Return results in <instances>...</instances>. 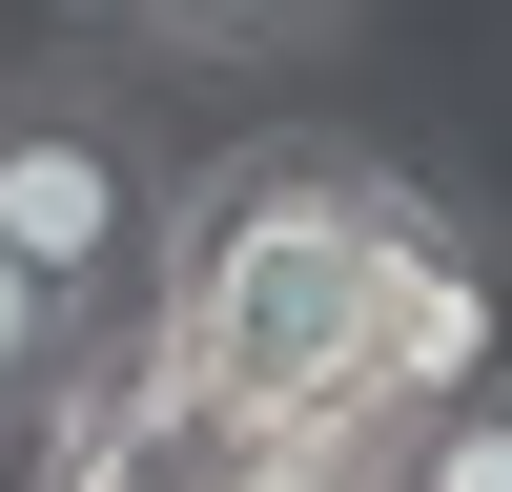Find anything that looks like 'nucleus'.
I'll return each instance as SVG.
<instances>
[{
  "mask_svg": "<svg viewBox=\"0 0 512 492\" xmlns=\"http://www.w3.org/2000/svg\"><path fill=\"white\" fill-rule=\"evenodd\" d=\"M164 205H185V164H164V123L103 82V41H62V62L0 82V246L62 287L82 349H144V308H164Z\"/></svg>",
  "mask_w": 512,
  "mask_h": 492,
  "instance_id": "2",
  "label": "nucleus"
},
{
  "mask_svg": "<svg viewBox=\"0 0 512 492\" xmlns=\"http://www.w3.org/2000/svg\"><path fill=\"white\" fill-rule=\"evenodd\" d=\"M492 369H512V226H492V205H451V185H390L369 349H349L369 431H390V410H431V390H492Z\"/></svg>",
  "mask_w": 512,
  "mask_h": 492,
  "instance_id": "3",
  "label": "nucleus"
},
{
  "mask_svg": "<svg viewBox=\"0 0 512 492\" xmlns=\"http://www.w3.org/2000/svg\"><path fill=\"white\" fill-rule=\"evenodd\" d=\"M349 492H512V369L390 410V431H349Z\"/></svg>",
  "mask_w": 512,
  "mask_h": 492,
  "instance_id": "4",
  "label": "nucleus"
},
{
  "mask_svg": "<svg viewBox=\"0 0 512 492\" xmlns=\"http://www.w3.org/2000/svg\"><path fill=\"white\" fill-rule=\"evenodd\" d=\"M390 144H226L185 164V205H164V308L144 349L185 369V390H226L246 431H369L349 349H369V246H390Z\"/></svg>",
  "mask_w": 512,
  "mask_h": 492,
  "instance_id": "1",
  "label": "nucleus"
},
{
  "mask_svg": "<svg viewBox=\"0 0 512 492\" xmlns=\"http://www.w3.org/2000/svg\"><path fill=\"white\" fill-rule=\"evenodd\" d=\"M62 41H103V62H144V0H41Z\"/></svg>",
  "mask_w": 512,
  "mask_h": 492,
  "instance_id": "7",
  "label": "nucleus"
},
{
  "mask_svg": "<svg viewBox=\"0 0 512 492\" xmlns=\"http://www.w3.org/2000/svg\"><path fill=\"white\" fill-rule=\"evenodd\" d=\"M62 390H82V328H62V287H41L21 246H0V431H41Z\"/></svg>",
  "mask_w": 512,
  "mask_h": 492,
  "instance_id": "6",
  "label": "nucleus"
},
{
  "mask_svg": "<svg viewBox=\"0 0 512 492\" xmlns=\"http://www.w3.org/2000/svg\"><path fill=\"white\" fill-rule=\"evenodd\" d=\"M369 0H144V62H308V41H349Z\"/></svg>",
  "mask_w": 512,
  "mask_h": 492,
  "instance_id": "5",
  "label": "nucleus"
}]
</instances>
